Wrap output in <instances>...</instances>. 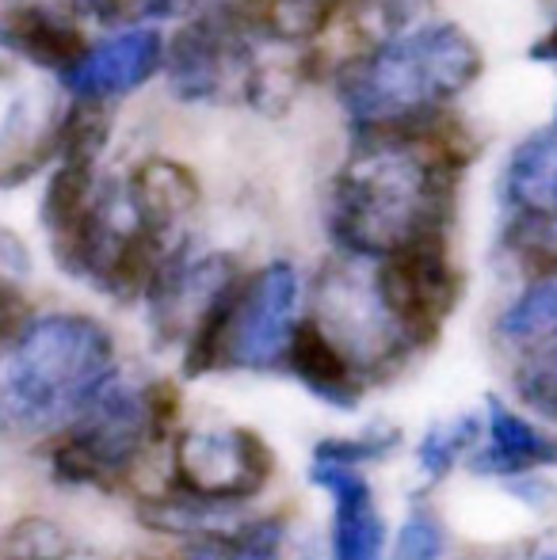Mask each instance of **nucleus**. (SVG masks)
I'll use <instances>...</instances> for the list:
<instances>
[{
  "mask_svg": "<svg viewBox=\"0 0 557 560\" xmlns=\"http://www.w3.org/2000/svg\"><path fill=\"white\" fill-rule=\"evenodd\" d=\"M466 153L443 115L359 130V149L328 184V236L382 259L420 236H446Z\"/></svg>",
  "mask_w": 557,
  "mask_h": 560,
  "instance_id": "f257e3e1",
  "label": "nucleus"
},
{
  "mask_svg": "<svg viewBox=\"0 0 557 560\" xmlns=\"http://www.w3.org/2000/svg\"><path fill=\"white\" fill-rule=\"evenodd\" d=\"M481 46L459 23H420L371 43L336 69V100L356 130L443 115L481 77Z\"/></svg>",
  "mask_w": 557,
  "mask_h": 560,
  "instance_id": "f03ea898",
  "label": "nucleus"
},
{
  "mask_svg": "<svg viewBox=\"0 0 557 560\" xmlns=\"http://www.w3.org/2000/svg\"><path fill=\"white\" fill-rule=\"evenodd\" d=\"M112 374H119L115 339L96 317H35L0 366V428L20 439L66 431Z\"/></svg>",
  "mask_w": 557,
  "mask_h": 560,
  "instance_id": "7ed1b4c3",
  "label": "nucleus"
},
{
  "mask_svg": "<svg viewBox=\"0 0 557 560\" xmlns=\"http://www.w3.org/2000/svg\"><path fill=\"white\" fill-rule=\"evenodd\" d=\"M169 92L184 104H256L271 112V69L253 54V35L237 23L230 4L192 15L164 50Z\"/></svg>",
  "mask_w": 557,
  "mask_h": 560,
  "instance_id": "20e7f679",
  "label": "nucleus"
},
{
  "mask_svg": "<svg viewBox=\"0 0 557 560\" xmlns=\"http://www.w3.org/2000/svg\"><path fill=\"white\" fill-rule=\"evenodd\" d=\"M156 443L146 385H130L112 374L66 435L50 450V469L66 485L115 488L127 480L146 446Z\"/></svg>",
  "mask_w": 557,
  "mask_h": 560,
  "instance_id": "39448f33",
  "label": "nucleus"
},
{
  "mask_svg": "<svg viewBox=\"0 0 557 560\" xmlns=\"http://www.w3.org/2000/svg\"><path fill=\"white\" fill-rule=\"evenodd\" d=\"M371 290L402 351L428 347L443 332V320L462 294L459 267L446 256V236H420L382 256Z\"/></svg>",
  "mask_w": 557,
  "mask_h": 560,
  "instance_id": "423d86ee",
  "label": "nucleus"
},
{
  "mask_svg": "<svg viewBox=\"0 0 557 560\" xmlns=\"http://www.w3.org/2000/svg\"><path fill=\"white\" fill-rule=\"evenodd\" d=\"M276 472V450L264 443L253 428L222 431H184L176 439V492L202 503L237 508L253 500Z\"/></svg>",
  "mask_w": 557,
  "mask_h": 560,
  "instance_id": "0eeeda50",
  "label": "nucleus"
},
{
  "mask_svg": "<svg viewBox=\"0 0 557 560\" xmlns=\"http://www.w3.org/2000/svg\"><path fill=\"white\" fill-rule=\"evenodd\" d=\"M298 294H302L298 271L282 259L248 275L233 305L225 366L268 370L287 359L290 336L298 328Z\"/></svg>",
  "mask_w": 557,
  "mask_h": 560,
  "instance_id": "6e6552de",
  "label": "nucleus"
},
{
  "mask_svg": "<svg viewBox=\"0 0 557 560\" xmlns=\"http://www.w3.org/2000/svg\"><path fill=\"white\" fill-rule=\"evenodd\" d=\"M164 69V38L153 27H123L119 35L92 43L84 58L61 77L77 100H115L141 89L149 77Z\"/></svg>",
  "mask_w": 557,
  "mask_h": 560,
  "instance_id": "1a4fd4ad",
  "label": "nucleus"
},
{
  "mask_svg": "<svg viewBox=\"0 0 557 560\" xmlns=\"http://www.w3.org/2000/svg\"><path fill=\"white\" fill-rule=\"evenodd\" d=\"M310 480L333 500V560H386V523L356 465L313 462Z\"/></svg>",
  "mask_w": 557,
  "mask_h": 560,
  "instance_id": "9d476101",
  "label": "nucleus"
},
{
  "mask_svg": "<svg viewBox=\"0 0 557 560\" xmlns=\"http://www.w3.org/2000/svg\"><path fill=\"white\" fill-rule=\"evenodd\" d=\"M89 46L92 43L73 20L46 4H12L0 12V50L46 73L66 77Z\"/></svg>",
  "mask_w": 557,
  "mask_h": 560,
  "instance_id": "9b49d317",
  "label": "nucleus"
},
{
  "mask_svg": "<svg viewBox=\"0 0 557 560\" xmlns=\"http://www.w3.org/2000/svg\"><path fill=\"white\" fill-rule=\"evenodd\" d=\"M287 362L298 382L325 405L356 408L359 397H363V377L356 370V359L317 320H298L287 347Z\"/></svg>",
  "mask_w": 557,
  "mask_h": 560,
  "instance_id": "f8f14e48",
  "label": "nucleus"
},
{
  "mask_svg": "<svg viewBox=\"0 0 557 560\" xmlns=\"http://www.w3.org/2000/svg\"><path fill=\"white\" fill-rule=\"evenodd\" d=\"M550 465H557V439L500 405L497 397H489L485 446L469 457V469L485 477H523V472L550 469Z\"/></svg>",
  "mask_w": 557,
  "mask_h": 560,
  "instance_id": "ddd939ff",
  "label": "nucleus"
},
{
  "mask_svg": "<svg viewBox=\"0 0 557 560\" xmlns=\"http://www.w3.org/2000/svg\"><path fill=\"white\" fill-rule=\"evenodd\" d=\"M230 8L248 35L279 46L313 43L340 15V0H237Z\"/></svg>",
  "mask_w": 557,
  "mask_h": 560,
  "instance_id": "4468645a",
  "label": "nucleus"
},
{
  "mask_svg": "<svg viewBox=\"0 0 557 560\" xmlns=\"http://www.w3.org/2000/svg\"><path fill=\"white\" fill-rule=\"evenodd\" d=\"M127 199L146 222L176 229L199 202V179L169 156H149L130 172Z\"/></svg>",
  "mask_w": 557,
  "mask_h": 560,
  "instance_id": "2eb2a0df",
  "label": "nucleus"
},
{
  "mask_svg": "<svg viewBox=\"0 0 557 560\" xmlns=\"http://www.w3.org/2000/svg\"><path fill=\"white\" fill-rule=\"evenodd\" d=\"M96 156L89 153H61L58 168L50 172V184L43 191V225L50 236H66L69 229L89 214L92 199H96Z\"/></svg>",
  "mask_w": 557,
  "mask_h": 560,
  "instance_id": "dca6fc26",
  "label": "nucleus"
},
{
  "mask_svg": "<svg viewBox=\"0 0 557 560\" xmlns=\"http://www.w3.org/2000/svg\"><path fill=\"white\" fill-rule=\"evenodd\" d=\"M497 332L512 343H550L557 339V275L535 279L500 317Z\"/></svg>",
  "mask_w": 557,
  "mask_h": 560,
  "instance_id": "f3484780",
  "label": "nucleus"
},
{
  "mask_svg": "<svg viewBox=\"0 0 557 560\" xmlns=\"http://www.w3.org/2000/svg\"><path fill=\"white\" fill-rule=\"evenodd\" d=\"M222 0H77V12L107 27H149L156 20H179L199 15Z\"/></svg>",
  "mask_w": 557,
  "mask_h": 560,
  "instance_id": "a211bd4d",
  "label": "nucleus"
},
{
  "mask_svg": "<svg viewBox=\"0 0 557 560\" xmlns=\"http://www.w3.org/2000/svg\"><path fill=\"white\" fill-rule=\"evenodd\" d=\"M485 423L477 416H459L451 423H436V428L423 431L420 439V450H417V462H420V472L428 480H443L462 457L474 450V443L481 439Z\"/></svg>",
  "mask_w": 557,
  "mask_h": 560,
  "instance_id": "6ab92c4d",
  "label": "nucleus"
},
{
  "mask_svg": "<svg viewBox=\"0 0 557 560\" xmlns=\"http://www.w3.org/2000/svg\"><path fill=\"white\" fill-rule=\"evenodd\" d=\"M0 560H73V541L50 518L23 515L0 534Z\"/></svg>",
  "mask_w": 557,
  "mask_h": 560,
  "instance_id": "aec40b11",
  "label": "nucleus"
},
{
  "mask_svg": "<svg viewBox=\"0 0 557 560\" xmlns=\"http://www.w3.org/2000/svg\"><path fill=\"white\" fill-rule=\"evenodd\" d=\"M508 248L520 256L535 279L557 275V218L543 214H515L508 225Z\"/></svg>",
  "mask_w": 557,
  "mask_h": 560,
  "instance_id": "412c9836",
  "label": "nucleus"
},
{
  "mask_svg": "<svg viewBox=\"0 0 557 560\" xmlns=\"http://www.w3.org/2000/svg\"><path fill=\"white\" fill-rule=\"evenodd\" d=\"M402 443V431L397 428H371L363 435L351 439H321L313 446V462H336V465H367V462H382L386 454H394Z\"/></svg>",
  "mask_w": 557,
  "mask_h": 560,
  "instance_id": "4be33fe9",
  "label": "nucleus"
},
{
  "mask_svg": "<svg viewBox=\"0 0 557 560\" xmlns=\"http://www.w3.org/2000/svg\"><path fill=\"white\" fill-rule=\"evenodd\" d=\"M515 393L527 408L557 423V339H550L543 354L523 362L515 374Z\"/></svg>",
  "mask_w": 557,
  "mask_h": 560,
  "instance_id": "5701e85b",
  "label": "nucleus"
},
{
  "mask_svg": "<svg viewBox=\"0 0 557 560\" xmlns=\"http://www.w3.org/2000/svg\"><path fill=\"white\" fill-rule=\"evenodd\" d=\"M446 534L428 508H413L390 549V560H443Z\"/></svg>",
  "mask_w": 557,
  "mask_h": 560,
  "instance_id": "b1692460",
  "label": "nucleus"
},
{
  "mask_svg": "<svg viewBox=\"0 0 557 560\" xmlns=\"http://www.w3.org/2000/svg\"><path fill=\"white\" fill-rule=\"evenodd\" d=\"M531 58L543 61V66H557V23L546 31L543 38H538L535 46H531Z\"/></svg>",
  "mask_w": 557,
  "mask_h": 560,
  "instance_id": "393cba45",
  "label": "nucleus"
},
{
  "mask_svg": "<svg viewBox=\"0 0 557 560\" xmlns=\"http://www.w3.org/2000/svg\"><path fill=\"white\" fill-rule=\"evenodd\" d=\"M523 560H557V549H554V553H531V557H523Z\"/></svg>",
  "mask_w": 557,
  "mask_h": 560,
  "instance_id": "a878e982",
  "label": "nucleus"
}]
</instances>
